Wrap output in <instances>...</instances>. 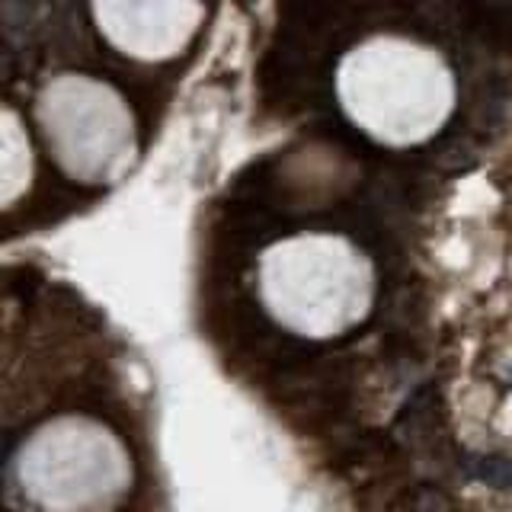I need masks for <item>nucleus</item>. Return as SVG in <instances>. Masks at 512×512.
<instances>
[{
    "instance_id": "f257e3e1",
    "label": "nucleus",
    "mask_w": 512,
    "mask_h": 512,
    "mask_svg": "<svg viewBox=\"0 0 512 512\" xmlns=\"http://www.w3.org/2000/svg\"><path fill=\"white\" fill-rule=\"evenodd\" d=\"M336 100L362 135L384 148H416L452 119L458 84L436 48L404 36H375L343 55Z\"/></svg>"
},
{
    "instance_id": "423d86ee",
    "label": "nucleus",
    "mask_w": 512,
    "mask_h": 512,
    "mask_svg": "<svg viewBox=\"0 0 512 512\" xmlns=\"http://www.w3.org/2000/svg\"><path fill=\"white\" fill-rule=\"evenodd\" d=\"M39 170L36 132L13 106L0 103V212L20 205Z\"/></svg>"
},
{
    "instance_id": "20e7f679",
    "label": "nucleus",
    "mask_w": 512,
    "mask_h": 512,
    "mask_svg": "<svg viewBox=\"0 0 512 512\" xmlns=\"http://www.w3.org/2000/svg\"><path fill=\"white\" fill-rule=\"evenodd\" d=\"M32 125L45 154L74 183L112 186L135 170L138 116L106 77L80 71L45 77L32 103Z\"/></svg>"
},
{
    "instance_id": "7ed1b4c3",
    "label": "nucleus",
    "mask_w": 512,
    "mask_h": 512,
    "mask_svg": "<svg viewBox=\"0 0 512 512\" xmlns=\"http://www.w3.org/2000/svg\"><path fill=\"white\" fill-rule=\"evenodd\" d=\"M13 487L36 509H109L135 484V458L100 416L61 413L36 426L13 455Z\"/></svg>"
},
{
    "instance_id": "f03ea898",
    "label": "nucleus",
    "mask_w": 512,
    "mask_h": 512,
    "mask_svg": "<svg viewBox=\"0 0 512 512\" xmlns=\"http://www.w3.org/2000/svg\"><path fill=\"white\" fill-rule=\"evenodd\" d=\"M256 295L285 333L336 340L372 314L375 266L340 234H288L260 253Z\"/></svg>"
},
{
    "instance_id": "39448f33",
    "label": "nucleus",
    "mask_w": 512,
    "mask_h": 512,
    "mask_svg": "<svg viewBox=\"0 0 512 512\" xmlns=\"http://www.w3.org/2000/svg\"><path fill=\"white\" fill-rule=\"evenodd\" d=\"M100 39L135 64L176 61L208 20L205 0H90Z\"/></svg>"
},
{
    "instance_id": "0eeeda50",
    "label": "nucleus",
    "mask_w": 512,
    "mask_h": 512,
    "mask_svg": "<svg viewBox=\"0 0 512 512\" xmlns=\"http://www.w3.org/2000/svg\"><path fill=\"white\" fill-rule=\"evenodd\" d=\"M474 474L480 477V480H487V484H493V487H506V490H512V461H506V458H480V464L474 468Z\"/></svg>"
}]
</instances>
